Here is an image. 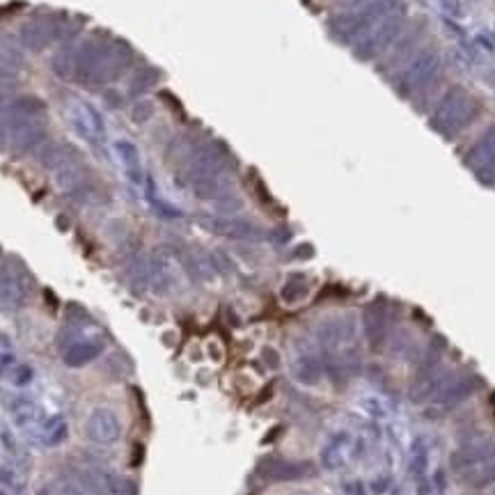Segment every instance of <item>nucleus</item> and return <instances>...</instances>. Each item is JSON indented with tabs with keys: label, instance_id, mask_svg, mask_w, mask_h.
Returning a JSON list of instances; mask_svg holds the SVG:
<instances>
[{
	"label": "nucleus",
	"instance_id": "f257e3e1",
	"mask_svg": "<svg viewBox=\"0 0 495 495\" xmlns=\"http://www.w3.org/2000/svg\"><path fill=\"white\" fill-rule=\"evenodd\" d=\"M85 436L96 445H113L117 438L122 436V424L119 417L106 409V406H96V409L87 415L85 420Z\"/></svg>",
	"mask_w": 495,
	"mask_h": 495
},
{
	"label": "nucleus",
	"instance_id": "f03ea898",
	"mask_svg": "<svg viewBox=\"0 0 495 495\" xmlns=\"http://www.w3.org/2000/svg\"><path fill=\"white\" fill-rule=\"evenodd\" d=\"M96 356H99V346H76L74 351H69V354L64 356V362L71 367H81L85 362H92Z\"/></svg>",
	"mask_w": 495,
	"mask_h": 495
},
{
	"label": "nucleus",
	"instance_id": "7ed1b4c3",
	"mask_svg": "<svg viewBox=\"0 0 495 495\" xmlns=\"http://www.w3.org/2000/svg\"><path fill=\"white\" fill-rule=\"evenodd\" d=\"M55 495H87L85 491H81L79 486H71V484H64V486L55 493Z\"/></svg>",
	"mask_w": 495,
	"mask_h": 495
},
{
	"label": "nucleus",
	"instance_id": "20e7f679",
	"mask_svg": "<svg viewBox=\"0 0 495 495\" xmlns=\"http://www.w3.org/2000/svg\"><path fill=\"white\" fill-rule=\"evenodd\" d=\"M0 495H5V491H0Z\"/></svg>",
	"mask_w": 495,
	"mask_h": 495
}]
</instances>
